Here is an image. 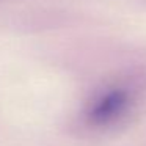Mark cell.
Masks as SVG:
<instances>
[{
	"instance_id": "cell-1",
	"label": "cell",
	"mask_w": 146,
	"mask_h": 146,
	"mask_svg": "<svg viewBox=\"0 0 146 146\" xmlns=\"http://www.w3.org/2000/svg\"><path fill=\"white\" fill-rule=\"evenodd\" d=\"M130 91L126 88H111L101 94L88 110V121L94 126H107L123 116L130 104Z\"/></svg>"
}]
</instances>
